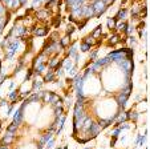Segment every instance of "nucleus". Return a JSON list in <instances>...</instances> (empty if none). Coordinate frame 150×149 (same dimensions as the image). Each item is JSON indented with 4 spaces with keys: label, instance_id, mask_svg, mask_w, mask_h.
Returning a JSON list of instances; mask_svg holds the SVG:
<instances>
[{
    "label": "nucleus",
    "instance_id": "ddd939ff",
    "mask_svg": "<svg viewBox=\"0 0 150 149\" xmlns=\"http://www.w3.org/2000/svg\"><path fill=\"white\" fill-rule=\"evenodd\" d=\"M54 76H56V73H54L53 71H49V72L46 73L45 76H44L42 81H45V83H50V81H53V80H54Z\"/></svg>",
    "mask_w": 150,
    "mask_h": 149
},
{
    "label": "nucleus",
    "instance_id": "f704fd0d",
    "mask_svg": "<svg viewBox=\"0 0 150 149\" xmlns=\"http://www.w3.org/2000/svg\"><path fill=\"white\" fill-rule=\"evenodd\" d=\"M42 1H46V3H48V1H49V0H42Z\"/></svg>",
    "mask_w": 150,
    "mask_h": 149
},
{
    "label": "nucleus",
    "instance_id": "423d86ee",
    "mask_svg": "<svg viewBox=\"0 0 150 149\" xmlns=\"http://www.w3.org/2000/svg\"><path fill=\"white\" fill-rule=\"evenodd\" d=\"M127 25H129V24H127L126 21H117L114 29L117 31V33H122V32H126Z\"/></svg>",
    "mask_w": 150,
    "mask_h": 149
},
{
    "label": "nucleus",
    "instance_id": "2f4dec72",
    "mask_svg": "<svg viewBox=\"0 0 150 149\" xmlns=\"http://www.w3.org/2000/svg\"><path fill=\"white\" fill-rule=\"evenodd\" d=\"M4 80H5V76H4V75H3V76H0V84H1Z\"/></svg>",
    "mask_w": 150,
    "mask_h": 149
},
{
    "label": "nucleus",
    "instance_id": "f3484780",
    "mask_svg": "<svg viewBox=\"0 0 150 149\" xmlns=\"http://www.w3.org/2000/svg\"><path fill=\"white\" fill-rule=\"evenodd\" d=\"M16 130H17V125H15L13 122H12V124H9V125H8V128H7V132H8V133L15 134V133H16Z\"/></svg>",
    "mask_w": 150,
    "mask_h": 149
},
{
    "label": "nucleus",
    "instance_id": "4468645a",
    "mask_svg": "<svg viewBox=\"0 0 150 149\" xmlns=\"http://www.w3.org/2000/svg\"><path fill=\"white\" fill-rule=\"evenodd\" d=\"M58 43H60V45L61 47H68L70 44V35H65Z\"/></svg>",
    "mask_w": 150,
    "mask_h": 149
},
{
    "label": "nucleus",
    "instance_id": "5701e85b",
    "mask_svg": "<svg viewBox=\"0 0 150 149\" xmlns=\"http://www.w3.org/2000/svg\"><path fill=\"white\" fill-rule=\"evenodd\" d=\"M49 101H50V103H53V104H56L57 101H60V97H58L57 95H54V93H50V99H49Z\"/></svg>",
    "mask_w": 150,
    "mask_h": 149
},
{
    "label": "nucleus",
    "instance_id": "0eeeda50",
    "mask_svg": "<svg viewBox=\"0 0 150 149\" xmlns=\"http://www.w3.org/2000/svg\"><path fill=\"white\" fill-rule=\"evenodd\" d=\"M126 15H127V9L126 8H121V9L117 12V15L114 16V20L115 21H121V20H123L126 17Z\"/></svg>",
    "mask_w": 150,
    "mask_h": 149
},
{
    "label": "nucleus",
    "instance_id": "6e6552de",
    "mask_svg": "<svg viewBox=\"0 0 150 149\" xmlns=\"http://www.w3.org/2000/svg\"><path fill=\"white\" fill-rule=\"evenodd\" d=\"M21 120H23V108L20 109V111H17L16 112V115H15V117H13V124L15 125H19V124H21Z\"/></svg>",
    "mask_w": 150,
    "mask_h": 149
},
{
    "label": "nucleus",
    "instance_id": "dca6fc26",
    "mask_svg": "<svg viewBox=\"0 0 150 149\" xmlns=\"http://www.w3.org/2000/svg\"><path fill=\"white\" fill-rule=\"evenodd\" d=\"M110 122H112V119H109V120H98V125H100L101 128H106V126L110 125Z\"/></svg>",
    "mask_w": 150,
    "mask_h": 149
},
{
    "label": "nucleus",
    "instance_id": "b1692460",
    "mask_svg": "<svg viewBox=\"0 0 150 149\" xmlns=\"http://www.w3.org/2000/svg\"><path fill=\"white\" fill-rule=\"evenodd\" d=\"M89 49H90V45H89V44H86V43H82V44H81V51H82V52H88Z\"/></svg>",
    "mask_w": 150,
    "mask_h": 149
},
{
    "label": "nucleus",
    "instance_id": "7ed1b4c3",
    "mask_svg": "<svg viewBox=\"0 0 150 149\" xmlns=\"http://www.w3.org/2000/svg\"><path fill=\"white\" fill-rule=\"evenodd\" d=\"M19 44H20V43L17 41V40L13 41V43H11L9 47H8V49H7V55H5V57H7V59H12V57H13L15 52L17 51V48H19Z\"/></svg>",
    "mask_w": 150,
    "mask_h": 149
},
{
    "label": "nucleus",
    "instance_id": "c756f323",
    "mask_svg": "<svg viewBox=\"0 0 150 149\" xmlns=\"http://www.w3.org/2000/svg\"><path fill=\"white\" fill-rule=\"evenodd\" d=\"M139 28H141V29H142L143 27H145V21H141V23H139V25H138Z\"/></svg>",
    "mask_w": 150,
    "mask_h": 149
},
{
    "label": "nucleus",
    "instance_id": "473e14b6",
    "mask_svg": "<svg viewBox=\"0 0 150 149\" xmlns=\"http://www.w3.org/2000/svg\"><path fill=\"white\" fill-rule=\"evenodd\" d=\"M20 1V5H24V4L27 3V0H19Z\"/></svg>",
    "mask_w": 150,
    "mask_h": 149
},
{
    "label": "nucleus",
    "instance_id": "39448f33",
    "mask_svg": "<svg viewBox=\"0 0 150 149\" xmlns=\"http://www.w3.org/2000/svg\"><path fill=\"white\" fill-rule=\"evenodd\" d=\"M35 16L38 20H45L46 17L49 16V9H46V8H40V9H37V11L35 12Z\"/></svg>",
    "mask_w": 150,
    "mask_h": 149
},
{
    "label": "nucleus",
    "instance_id": "c85d7f7f",
    "mask_svg": "<svg viewBox=\"0 0 150 149\" xmlns=\"http://www.w3.org/2000/svg\"><path fill=\"white\" fill-rule=\"evenodd\" d=\"M53 142H54V140H52V138H50L49 141H48V148H50V146L53 145Z\"/></svg>",
    "mask_w": 150,
    "mask_h": 149
},
{
    "label": "nucleus",
    "instance_id": "72a5a7b5",
    "mask_svg": "<svg viewBox=\"0 0 150 149\" xmlns=\"http://www.w3.org/2000/svg\"><path fill=\"white\" fill-rule=\"evenodd\" d=\"M0 149H8L7 145H3V146H0Z\"/></svg>",
    "mask_w": 150,
    "mask_h": 149
},
{
    "label": "nucleus",
    "instance_id": "412c9836",
    "mask_svg": "<svg viewBox=\"0 0 150 149\" xmlns=\"http://www.w3.org/2000/svg\"><path fill=\"white\" fill-rule=\"evenodd\" d=\"M7 21H8L7 17H4V16H0V33H1V31H3L4 25L7 24Z\"/></svg>",
    "mask_w": 150,
    "mask_h": 149
},
{
    "label": "nucleus",
    "instance_id": "c9c22d12",
    "mask_svg": "<svg viewBox=\"0 0 150 149\" xmlns=\"http://www.w3.org/2000/svg\"><path fill=\"white\" fill-rule=\"evenodd\" d=\"M0 126H1V122H0Z\"/></svg>",
    "mask_w": 150,
    "mask_h": 149
},
{
    "label": "nucleus",
    "instance_id": "393cba45",
    "mask_svg": "<svg viewBox=\"0 0 150 149\" xmlns=\"http://www.w3.org/2000/svg\"><path fill=\"white\" fill-rule=\"evenodd\" d=\"M41 84H42V80H41V79H38V80H36L35 83H33V89H38Z\"/></svg>",
    "mask_w": 150,
    "mask_h": 149
},
{
    "label": "nucleus",
    "instance_id": "a211bd4d",
    "mask_svg": "<svg viewBox=\"0 0 150 149\" xmlns=\"http://www.w3.org/2000/svg\"><path fill=\"white\" fill-rule=\"evenodd\" d=\"M50 136H52L50 133H48L46 136H44V137H42L41 140H40V146H44V145H45L46 142H48V141L50 140Z\"/></svg>",
    "mask_w": 150,
    "mask_h": 149
},
{
    "label": "nucleus",
    "instance_id": "f8f14e48",
    "mask_svg": "<svg viewBox=\"0 0 150 149\" xmlns=\"http://www.w3.org/2000/svg\"><path fill=\"white\" fill-rule=\"evenodd\" d=\"M127 97H129V96H127V95H125V93H123V92H122V93H119V95L117 96V103H118L119 105H121V107H122L123 104L126 103Z\"/></svg>",
    "mask_w": 150,
    "mask_h": 149
},
{
    "label": "nucleus",
    "instance_id": "20e7f679",
    "mask_svg": "<svg viewBox=\"0 0 150 149\" xmlns=\"http://www.w3.org/2000/svg\"><path fill=\"white\" fill-rule=\"evenodd\" d=\"M46 32H48V28L44 25H35V27L32 28V33L35 35V36H37V37H41V36H45Z\"/></svg>",
    "mask_w": 150,
    "mask_h": 149
},
{
    "label": "nucleus",
    "instance_id": "f257e3e1",
    "mask_svg": "<svg viewBox=\"0 0 150 149\" xmlns=\"http://www.w3.org/2000/svg\"><path fill=\"white\" fill-rule=\"evenodd\" d=\"M93 7V11H94V16H101L102 13L105 12V9H106V5H105L101 0H93L92 4H90Z\"/></svg>",
    "mask_w": 150,
    "mask_h": 149
},
{
    "label": "nucleus",
    "instance_id": "7c9ffc66",
    "mask_svg": "<svg viewBox=\"0 0 150 149\" xmlns=\"http://www.w3.org/2000/svg\"><path fill=\"white\" fill-rule=\"evenodd\" d=\"M12 111H13V107H9V108H8V112H7V113H8V115H11Z\"/></svg>",
    "mask_w": 150,
    "mask_h": 149
},
{
    "label": "nucleus",
    "instance_id": "1a4fd4ad",
    "mask_svg": "<svg viewBox=\"0 0 150 149\" xmlns=\"http://www.w3.org/2000/svg\"><path fill=\"white\" fill-rule=\"evenodd\" d=\"M119 41H121V37H119V35H118V33H114V35H113V36H112V37L109 39L108 45L113 47V45H115V44H118Z\"/></svg>",
    "mask_w": 150,
    "mask_h": 149
},
{
    "label": "nucleus",
    "instance_id": "9d476101",
    "mask_svg": "<svg viewBox=\"0 0 150 149\" xmlns=\"http://www.w3.org/2000/svg\"><path fill=\"white\" fill-rule=\"evenodd\" d=\"M13 136L15 134H11V133H8L3 137V140H1V145H8V144H11L12 141H13Z\"/></svg>",
    "mask_w": 150,
    "mask_h": 149
},
{
    "label": "nucleus",
    "instance_id": "4be33fe9",
    "mask_svg": "<svg viewBox=\"0 0 150 149\" xmlns=\"http://www.w3.org/2000/svg\"><path fill=\"white\" fill-rule=\"evenodd\" d=\"M115 21L114 19H108V21H106V24H108V27H109V29H114L115 28Z\"/></svg>",
    "mask_w": 150,
    "mask_h": 149
},
{
    "label": "nucleus",
    "instance_id": "a878e982",
    "mask_svg": "<svg viewBox=\"0 0 150 149\" xmlns=\"http://www.w3.org/2000/svg\"><path fill=\"white\" fill-rule=\"evenodd\" d=\"M101 1H102V3H104L105 5L108 7V5H110V4H112L113 1H114V0H101Z\"/></svg>",
    "mask_w": 150,
    "mask_h": 149
},
{
    "label": "nucleus",
    "instance_id": "cd10ccee",
    "mask_svg": "<svg viewBox=\"0 0 150 149\" xmlns=\"http://www.w3.org/2000/svg\"><path fill=\"white\" fill-rule=\"evenodd\" d=\"M119 132H121V129H119V128H118V129H114V130H113V137H115V136H118V134H119Z\"/></svg>",
    "mask_w": 150,
    "mask_h": 149
},
{
    "label": "nucleus",
    "instance_id": "f03ea898",
    "mask_svg": "<svg viewBox=\"0 0 150 149\" xmlns=\"http://www.w3.org/2000/svg\"><path fill=\"white\" fill-rule=\"evenodd\" d=\"M102 129V128H101L100 125H98V122H94L93 121L92 122V125L89 126V129L86 130V132H88V136H89V138L90 137H94V136H97V134L100 133V130Z\"/></svg>",
    "mask_w": 150,
    "mask_h": 149
},
{
    "label": "nucleus",
    "instance_id": "aec40b11",
    "mask_svg": "<svg viewBox=\"0 0 150 149\" xmlns=\"http://www.w3.org/2000/svg\"><path fill=\"white\" fill-rule=\"evenodd\" d=\"M97 64L100 65V67H104L105 64H108V63H110V59H109V56L108 57H104V59H101V60H98V61H96Z\"/></svg>",
    "mask_w": 150,
    "mask_h": 149
},
{
    "label": "nucleus",
    "instance_id": "bb28decb",
    "mask_svg": "<svg viewBox=\"0 0 150 149\" xmlns=\"http://www.w3.org/2000/svg\"><path fill=\"white\" fill-rule=\"evenodd\" d=\"M97 57V51H93L92 55H90V60H94Z\"/></svg>",
    "mask_w": 150,
    "mask_h": 149
},
{
    "label": "nucleus",
    "instance_id": "9b49d317",
    "mask_svg": "<svg viewBox=\"0 0 150 149\" xmlns=\"http://www.w3.org/2000/svg\"><path fill=\"white\" fill-rule=\"evenodd\" d=\"M84 43H86V44H89V45L92 47V45H96V44H98V40H96V39L93 37V36H90V35H89V36H86V37L84 39Z\"/></svg>",
    "mask_w": 150,
    "mask_h": 149
},
{
    "label": "nucleus",
    "instance_id": "2eb2a0df",
    "mask_svg": "<svg viewBox=\"0 0 150 149\" xmlns=\"http://www.w3.org/2000/svg\"><path fill=\"white\" fill-rule=\"evenodd\" d=\"M101 29H102V28H101V25H98V27H97L96 29H94L92 33H90V36H93L96 40H98V37L101 36Z\"/></svg>",
    "mask_w": 150,
    "mask_h": 149
},
{
    "label": "nucleus",
    "instance_id": "6ab92c4d",
    "mask_svg": "<svg viewBox=\"0 0 150 149\" xmlns=\"http://www.w3.org/2000/svg\"><path fill=\"white\" fill-rule=\"evenodd\" d=\"M17 93H19V91H12L11 93H9V100H11L12 103L17 101Z\"/></svg>",
    "mask_w": 150,
    "mask_h": 149
}]
</instances>
